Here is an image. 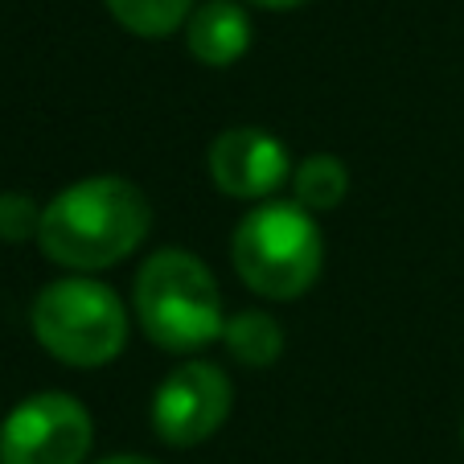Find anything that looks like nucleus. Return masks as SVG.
Listing matches in <instances>:
<instances>
[{
    "label": "nucleus",
    "instance_id": "9b49d317",
    "mask_svg": "<svg viewBox=\"0 0 464 464\" xmlns=\"http://www.w3.org/2000/svg\"><path fill=\"white\" fill-rule=\"evenodd\" d=\"M111 17L136 37H169L189 21L193 0H107Z\"/></svg>",
    "mask_w": 464,
    "mask_h": 464
},
{
    "label": "nucleus",
    "instance_id": "9d476101",
    "mask_svg": "<svg viewBox=\"0 0 464 464\" xmlns=\"http://www.w3.org/2000/svg\"><path fill=\"white\" fill-rule=\"evenodd\" d=\"M350 193V169H345L342 157L334 152H313L296 165L292 173V198L296 206H304L308 214H321V210H337Z\"/></svg>",
    "mask_w": 464,
    "mask_h": 464
},
{
    "label": "nucleus",
    "instance_id": "20e7f679",
    "mask_svg": "<svg viewBox=\"0 0 464 464\" xmlns=\"http://www.w3.org/2000/svg\"><path fill=\"white\" fill-rule=\"evenodd\" d=\"M34 337L62 366L95 370L115 362L128 345V308L107 284L66 276L45 284L34 300Z\"/></svg>",
    "mask_w": 464,
    "mask_h": 464
},
{
    "label": "nucleus",
    "instance_id": "1a4fd4ad",
    "mask_svg": "<svg viewBox=\"0 0 464 464\" xmlns=\"http://www.w3.org/2000/svg\"><path fill=\"white\" fill-rule=\"evenodd\" d=\"M222 342H227L230 358L243 362L251 370L276 366L284 353V329L276 316H267L263 308H243V313L227 316V329H222Z\"/></svg>",
    "mask_w": 464,
    "mask_h": 464
},
{
    "label": "nucleus",
    "instance_id": "7ed1b4c3",
    "mask_svg": "<svg viewBox=\"0 0 464 464\" xmlns=\"http://www.w3.org/2000/svg\"><path fill=\"white\" fill-rule=\"evenodd\" d=\"M235 272L255 296L296 300L321 276L324 235L296 202H259L230 238Z\"/></svg>",
    "mask_w": 464,
    "mask_h": 464
},
{
    "label": "nucleus",
    "instance_id": "ddd939ff",
    "mask_svg": "<svg viewBox=\"0 0 464 464\" xmlns=\"http://www.w3.org/2000/svg\"><path fill=\"white\" fill-rule=\"evenodd\" d=\"M259 9H272V13H288V9H300V5H308V0H255Z\"/></svg>",
    "mask_w": 464,
    "mask_h": 464
},
{
    "label": "nucleus",
    "instance_id": "2eb2a0df",
    "mask_svg": "<svg viewBox=\"0 0 464 464\" xmlns=\"http://www.w3.org/2000/svg\"><path fill=\"white\" fill-rule=\"evenodd\" d=\"M460 440H464V428H460Z\"/></svg>",
    "mask_w": 464,
    "mask_h": 464
},
{
    "label": "nucleus",
    "instance_id": "0eeeda50",
    "mask_svg": "<svg viewBox=\"0 0 464 464\" xmlns=\"http://www.w3.org/2000/svg\"><path fill=\"white\" fill-rule=\"evenodd\" d=\"M292 173L296 169H292L288 149L267 128H227L210 144L214 185H218V193L238 198V202L272 198Z\"/></svg>",
    "mask_w": 464,
    "mask_h": 464
},
{
    "label": "nucleus",
    "instance_id": "423d86ee",
    "mask_svg": "<svg viewBox=\"0 0 464 464\" xmlns=\"http://www.w3.org/2000/svg\"><path fill=\"white\" fill-rule=\"evenodd\" d=\"M235 407V386L214 362H181L169 370L152 394V431L169 448L206 444L227 423Z\"/></svg>",
    "mask_w": 464,
    "mask_h": 464
},
{
    "label": "nucleus",
    "instance_id": "39448f33",
    "mask_svg": "<svg viewBox=\"0 0 464 464\" xmlns=\"http://www.w3.org/2000/svg\"><path fill=\"white\" fill-rule=\"evenodd\" d=\"M91 411L62 391L29 394L0 423V464H82L91 452Z\"/></svg>",
    "mask_w": 464,
    "mask_h": 464
},
{
    "label": "nucleus",
    "instance_id": "4468645a",
    "mask_svg": "<svg viewBox=\"0 0 464 464\" xmlns=\"http://www.w3.org/2000/svg\"><path fill=\"white\" fill-rule=\"evenodd\" d=\"M99 464H160V460H152V456H128V452H120V456H107V460H99Z\"/></svg>",
    "mask_w": 464,
    "mask_h": 464
},
{
    "label": "nucleus",
    "instance_id": "f03ea898",
    "mask_svg": "<svg viewBox=\"0 0 464 464\" xmlns=\"http://www.w3.org/2000/svg\"><path fill=\"white\" fill-rule=\"evenodd\" d=\"M131 308L144 337L169 353L206 350L227 329L218 280L198 255L181 246H165L140 263Z\"/></svg>",
    "mask_w": 464,
    "mask_h": 464
},
{
    "label": "nucleus",
    "instance_id": "f257e3e1",
    "mask_svg": "<svg viewBox=\"0 0 464 464\" xmlns=\"http://www.w3.org/2000/svg\"><path fill=\"white\" fill-rule=\"evenodd\" d=\"M152 206L140 185L123 177H87L42 206L37 246L66 272H103L149 238Z\"/></svg>",
    "mask_w": 464,
    "mask_h": 464
},
{
    "label": "nucleus",
    "instance_id": "f8f14e48",
    "mask_svg": "<svg viewBox=\"0 0 464 464\" xmlns=\"http://www.w3.org/2000/svg\"><path fill=\"white\" fill-rule=\"evenodd\" d=\"M42 230V210L29 193H0V243H29Z\"/></svg>",
    "mask_w": 464,
    "mask_h": 464
},
{
    "label": "nucleus",
    "instance_id": "6e6552de",
    "mask_svg": "<svg viewBox=\"0 0 464 464\" xmlns=\"http://www.w3.org/2000/svg\"><path fill=\"white\" fill-rule=\"evenodd\" d=\"M185 45L202 66H235L251 50V17L235 0H206L185 21Z\"/></svg>",
    "mask_w": 464,
    "mask_h": 464
}]
</instances>
